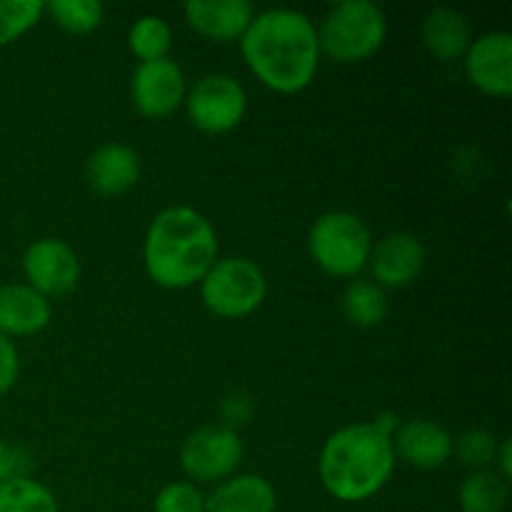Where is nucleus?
<instances>
[{"mask_svg": "<svg viewBox=\"0 0 512 512\" xmlns=\"http://www.w3.org/2000/svg\"><path fill=\"white\" fill-rule=\"evenodd\" d=\"M218 260V233L200 210L170 205L148 225L143 265L155 285L185 290L198 285Z\"/></svg>", "mask_w": 512, "mask_h": 512, "instance_id": "nucleus-2", "label": "nucleus"}, {"mask_svg": "<svg viewBox=\"0 0 512 512\" xmlns=\"http://www.w3.org/2000/svg\"><path fill=\"white\" fill-rule=\"evenodd\" d=\"M493 470L500 475V478L508 480V483H510V478H512V445H510V440H503V443H500L498 455H495Z\"/></svg>", "mask_w": 512, "mask_h": 512, "instance_id": "nucleus-29", "label": "nucleus"}, {"mask_svg": "<svg viewBox=\"0 0 512 512\" xmlns=\"http://www.w3.org/2000/svg\"><path fill=\"white\" fill-rule=\"evenodd\" d=\"M420 38H423L425 50L435 60L450 63V60H463L465 50L473 43V28L460 10L443 5V8H433L425 15Z\"/></svg>", "mask_w": 512, "mask_h": 512, "instance_id": "nucleus-18", "label": "nucleus"}, {"mask_svg": "<svg viewBox=\"0 0 512 512\" xmlns=\"http://www.w3.org/2000/svg\"><path fill=\"white\" fill-rule=\"evenodd\" d=\"M498 448L500 440L495 438V433L483 428H470L453 440V455L470 470V473L493 468Z\"/></svg>", "mask_w": 512, "mask_h": 512, "instance_id": "nucleus-25", "label": "nucleus"}, {"mask_svg": "<svg viewBox=\"0 0 512 512\" xmlns=\"http://www.w3.org/2000/svg\"><path fill=\"white\" fill-rule=\"evenodd\" d=\"M188 95L185 73L173 58L138 63L130 78V100L148 120H163L178 113Z\"/></svg>", "mask_w": 512, "mask_h": 512, "instance_id": "nucleus-10", "label": "nucleus"}, {"mask_svg": "<svg viewBox=\"0 0 512 512\" xmlns=\"http://www.w3.org/2000/svg\"><path fill=\"white\" fill-rule=\"evenodd\" d=\"M308 253L330 278L355 280L368 268L373 233L363 218L348 210L323 213L308 233Z\"/></svg>", "mask_w": 512, "mask_h": 512, "instance_id": "nucleus-5", "label": "nucleus"}, {"mask_svg": "<svg viewBox=\"0 0 512 512\" xmlns=\"http://www.w3.org/2000/svg\"><path fill=\"white\" fill-rule=\"evenodd\" d=\"M243 440L230 425H203L185 438L180 468L195 483H223L243 463Z\"/></svg>", "mask_w": 512, "mask_h": 512, "instance_id": "nucleus-8", "label": "nucleus"}, {"mask_svg": "<svg viewBox=\"0 0 512 512\" xmlns=\"http://www.w3.org/2000/svg\"><path fill=\"white\" fill-rule=\"evenodd\" d=\"M388 293L373 280L355 278L343 290V315L358 328H378L388 318Z\"/></svg>", "mask_w": 512, "mask_h": 512, "instance_id": "nucleus-19", "label": "nucleus"}, {"mask_svg": "<svg viewBox=\"0 0 512 512\" xmlns=\"http://www.w3.org/2000/svg\"><path fill=\"white\" fill-rule=\"evenodd\" d=\"M0 512H60L58 498L33 475L0 483Z\"/></svg>", "mask_w": 512, "mask_h": 512, "instance_id": "nucleus-21", "label": "nucleus"}, {"mask_svg": "<svg viewBox=\"0 0 512 512\" xmlns=\"http://www.w3.org/2000/svg\"><path fill=\"white\" fill-rule=\"evenodd\" d=\"M395 458L418 470H438L453 458V435L435 420H408L393 435Z\"/></svg>", "mask_w": 512, "mask_h": 512, "instance_id": "nucleus-13", "label": "nucleus"}, {"mask_svg": "<svg viewBox=\"0 0 512 512\" xmlns=\"http://www.w3.org/2000/svg\"><path fill=\"white\" fill-rule=\"evenodd\" d=\"M470 85L490 98L512 95V35L508 30H490L473 38L463 55Z\"/></svg>", "mask_w": 512, "mask_h": 512, "instance_id": "nucleus-11", "label": "nucleus"}, {"mask_svg": "<svg viewBox=\"0 0 512 512\" xmlns=\"http://www.w3.org/2000/svg\"><path fill=\"white\" fill-rule=\"evenodd\" d=\"M183 105L193 128L205 135H223L243 123L248 95L233 75L210 73L195 80Z\"/></svg>", "mask_w": 512, "mask_h": 512, "instance_id": "nucleus-7", "label": "nucleus"}, {"mask_svg": "<svg viewBox=\"0 0 512 512\" xmlns=\"http://www.w3.org/2000/svg\"><path fill=\"white\" fill-rule=\"evenodd\" d=\"M80 273L83 268L78 253L60 238L35 240L23 253L25 285L48 300L73 293L80 283Z\"/></svg>", "mask_w": 512, "mask_h": 512, "instance_id": "nucleus-9", "label": "nucleus"}, {"mask_svg": "<svg viewBox=\"0 0 512 512\" xmlns=\"http://www.w3.org/2000/svg\"><path fill=\"white\" fill-rule=\"evenodd\" d=\"M128 48L138 58V63L170 58L173 30L160 15H140L128 30Z\"/></svg>", "mask_w": 512, "mask_h": 512, "instance_id": "nucleus-22", "label": "nucleus"}, {"mask_svg": "<svg viewBox=\"0 0 512 512\" xmlns=\"http://www.w3.org/2000/svg\"><path fill=\"white\" fill-rule=\"evenodd\" d=\"M45 13L65 33L88 35L100 28L105 8L98 0H53V3H45Z\"/></svg>", "mask_w": 512, "mask_h": 512, "instance_id": "nucleus-23", "label": "nucleus"}, {"mask_svg": "<svg viewBox=\"0 0 512 512\" xmlns=\"http://www.w3.org/2000/svg\"><path fill=\"white\" fill-rule=\"evenodd\" d=\"M238 43L250 73L280 95H295L310 88L323 58L318 25L293 8L255 13Z\"/></svg>", "mask_w": 512, "mask_h": 512, "instance_id": "nucleus-1", "label": "nucleus"}, {"mask_svg": "<svg viewBox=\"0 0 512 512\" xmlns=\"http://www.w3.org/2000/svg\"><path fill=\"white\" fill-rule=\"evenodd\" d=\"M393 435L375 420L335 430L318 458V475L325 493L340 503H365L393 480Z\"/></svg>", "mask_w": 512, "mask_h": 512, "instance_id": "nucleus-3", "label": "nucleus"}, {"mask_svg": "<svg viewBox=\"0 0 512 512\" xmlns=\"http://www.w3.org/2000/svg\"><path fill=\"white\" fill-rule=\"evenodd\" d=\"M185 23L213 43L240 40L255 10L248 0H190L183 5Z\"/></svg>", "mask_w": 512, "mask_h": 512, "instance_id": "nucleus-14", "label": "nucleus"}, {"mask_svg": "<svg viewBox=\"0 0 512 512\" xmlns=\"http://www.w3.org/2000/svg\"><path fill=\"white\" fill-rule=\"evenodd\" d=\"M18 375H20L18 348H15L13 340L0 335V398L13 390V385L18 383Z\"/></svg>", "mask_w": 512, "mask_h": 512, "instance_id": "nucleus-28", "label": "nucleus"}, {"mask_svg": "<svg viewBox=\"0 0 512 512\" xmlns=\"http://www.w3.org/2000/svg\"><path fill=\"white\" fill-rule=\"evenodd\" d=\"M510 483L493 468L475 470L460 483L458 503L463 512H503L508 505Z\"/></svg>", "mask_w": 512, "mask_h": 512, "instance_id": "nucleus-20", "label": "nucleus"}, {"mask_svg": "<svg viewBox=\"0 0 512 512\" xmlns=\"http://www.w3.org/2000/svg\"><path fill=\"white\" fill-rule=\"evenodd\" d=\"M388 38V18L370 0H343L318 25L320 55L340 65L373 58Z\"/></svg>", "mask_w": 512, "mask_h": 512, "instance_id": "nucleus-4", "label": "nucleus"}, {"mask_svg": "<svg viewBox=\"0 0 512 512\" xmlns=\"http://www.w3.org/2000/svg\"><path fill=\"white\" fill-rule=\"evenodd\" d=\"M425 258V245L413 233H388L373 243L368 268L375 285L383 290H403L420 278Z\"/></svg>", "mask_w": 512, "mask_h": 512, "instance_id": "nucleus-12", "label": "nucleus"}, {"mask_svg": "<svg viewBox=\"0 0 512 512\" xmlns=\"http://www.w3.org/2000/svg\"><path fill=\"white\" fill-rule=\"evenodd\" d=\"M33 470V455L18 445H8L0 438V483L10 478H25Z\"/></svg>", "mask_w": 512, "mask_h": 512, "instance_id": "nucleus-27", "label": "nucleus"}, {"mask_svg": "<svg viewBox=\"0 0 512 512\" xmlns=\"http://www.w3.org/2000/svg\"><path fill=\"white\" fill-rule=\"evenodd\" d=\"M153 512H205V495L188 480H175L160 488L153 500Z\"/></svg>", "mask_w": 512, "mask_h": 512, "instance_id": "nucleus-26", "label": "nucleus"}, {"mask_svg": "<svg viewBox=\"0 0 512 512\" xmlns=\"http://www.w3.org/2000/svg\"><path fill=\"white\" fill-rule=\"evenodd\" d=\"M140 155L130 145L105 143L85 160V180L105 198H115L133 190L140 180Z\"/></svg>", "mask_w": 512, "mask_h": 512, "instance_id": "nucleus-15", "label": "nucleus"}, {"mask_svg": "<svg viewBox=\"0 0 512 512\" xmlns=\"http://www.w3.org/2000/svg\"><path fill=\"white\" fill-rule=\"evenodd\" d=\"M278 493L258 473H235L205 495V512H275Z\"/></svg>", "mask_w": 512, "mask_h": 512, "instance_id": "nucleus-17", "label": "nucleus"}, {"mask_svg": "<svg viewBox=\"0 0 512 512\" xmlns=\"http://www.w3.org/2000/svg\"><path fill=\"white\" fill-rule=\"evenodd\" d=\"M43 0H0V48L23 38L43 20Z\"/></svg>", "mask_w": 512, "mask_h": 512, "instance_id": "nucleus-24", "label": "nucleus"}, {"mask_svg": "<svg viewBox=\"0 0 512 512\" xmlns=\"http://www.w3.org/2000/svg\"><path fill=\"white\" fill-rule=\"evenodd\" d=\"M53 320V303L25 283L0 285V335L28 338Z\"/></svg>", "mask_w": 512, "mask_h": 512, "instance_id": "nucleus-16", "label": "nucleus"}, {"mask_svg": "<svg viewBox=\"0 0 512 512\" xmlns=\"http://www.w3.org/2000/svg\"><path fill=\"white\" fill-rule=\"evenodd\" d=\"M200 300L213 315L223 320H243L263 305L268 280L258 263L250 258H218L198 283Z\"/></svg>", "mask_w": 512, "mask_h": 512, "instance_id": "nucleus-6", "label": "nucleus"}]
</instances>
